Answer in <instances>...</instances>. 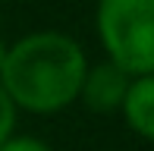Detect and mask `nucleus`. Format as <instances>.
Returning a JSON list of instances; mask_svg holds the SVG:
<instances>
[{
	"label": "nucleus",
	"instance_id": "obj_7",
	"mask_svg": "<svg viewBox=\"0 0 154 151\" xmlns=\"http://www.w3.org/2000/svg\"><path fill=\"white\" fill-rule=\"evenodd\" d=\"M3 57H6V44H3V38H0V66H3Z\"/></svg>",
	"mask_w": 154,
	"mask_h": 151
},
{
	"label": "nucleus",
	"instance_id": "obj_5",
	"mask_svg": "<svg viewBox=\"0 0 154 151\" xmlns=\"http://www.w3.org/2000/svg\"><path fill=\"white\" fill-rule=\"evenodd\" d=\"M13 129H16V104L10 101V94L0 85V145L6 139H13Z\"/></svg>",
	"mask_w": 154,
	"mask_h": 151
},
{
	"label": "nucleus",
	"instance_id": "obj_4",
	"mask_svg": "<svg viewBox=\"0 0 154 151\" xmlns=\"http://www.w3.org/2000/svg\"><path fill=\"white\" fill-rule=\"evenodd\" d=\"M120 110H123L132 132L154 142V72L151 76H135L129 82V91H126Z\"/></svg>",
	"mask_w": 154,
	"mask_h": 151
},
{
	"label": "nucleus",
	"instance_id": "obj_1",
	"mask_svg": "<svg viewBox=\"0 0 154 151\" xmlns=\"http://www.w3.org/2000/svg\"><path fill=\"white\" fill-rule=\"evenodd\" d=\"M88 60L63 32H35L6 47L0 85L10 101L32 113H57L82 91Z\"/></svg>",
	"mask_w": 154,
	"mask_h": 151
},
{
	"label": "nucleus",
	"instance_id": "obj_2",
	"mask_svg": "<svg viewBox=\"0 0 154 151\" xmlns=\"http://www.w3.org/2000/svg\"><path fill=\"white\" fill-rule=\"evenodd\" d=\"M97 38L126 76L154 72V0H97Z\"/></svg>",
	"mask_w": 154,
	"mask_h": 151
},
{
	"label": "nucleus",
	"instance_id": "obj_6",
	"mask_svg": "<svg viewBox=\"0 0 154 151\" xmlns=\"http://www.w3.org/2000/svg\"><path fill=\"white\" fill-rule=\"evenodd\" d=\"M0 151H51L41 139H32V135H19V139H6Z\"/></svg>",
	"mask_w": 154,
	"mask_h": 151
},
{
	"label": "nucleus",
	"instance_id": "obj_3",
	"mask_svg": "<svg viewBox=\"0 0 154 151\" xmlns=\"http://www.w3.org/2000/svg\"><path fill=\"white\" fill-rule=\"evenodd\" d=\"M129 82H132V76H126L120 66L104 60V63H97V66H91V69L85 72L79 98L97 113H113V110L123 107V98H126V91H129Z\"/></svg>",
	"mask_w": 154,
	"mask_h": 151
}]
</instances>
